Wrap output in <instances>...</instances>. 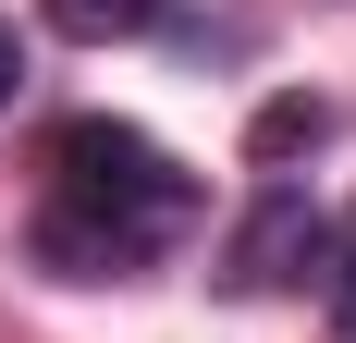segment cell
<instances>
[{"label": "cell", "mask_w": 356, "mask_h": 343, "mask_svg": "<svg viewBox=\"0 0 356 343\" xmlns=\"http://www.w3.org/2000/svg\"><path fill=\"white\" fill-rule=\"evenodd\" d=\"M320 135H332V99H270L246 123V160H307Z\"/></svg>", "instance_id": "4"}, {"label": "cell", "mask_w": 356, "mask_h": 343, "mask_svg": "<svg viewBox=\"0 0 356 343\" xmlns=\"http://www.w3.org/2000/svg\"><path fill=\"white\" fill-rule=\"evenodd\" d=\"M37 12H49L74 49H111V37H147L160 12H172V0H37Z\"/></svg>", "instance_id": "3"}, {"label": "cell", "mask_w": 356, "mask_h": 343, "mask_svg": "<svg viewBox=\"0 0 356 343\" xmlns=\"http://www.w3.org/2000/svg\"><path fill=\"white\" fill-rule=\"evenodd\" d=\"M320 258H332L320 196L307 184H258L234 245H221V294H295V282H320Z\"/></svg>", "instance_id": "2"}, {"label": "cell", "mask_w": 356, "mask_h": 343, "mask_svg": "<svg viewBox=\"0 0 356 343\" xmlns=\"http://www.w3.org/2000/svg\"><path fill=\"white\" fill-rule=\"evenodd\" d=\"M320 294H332V331L356 343V208L332 221V258H320Z\"/></svg>", "instance_id": "5"}, {"label": "cell", "mask_w": 356, "mask_h": 343, "mask_svg": "<svg viewBox=\"0 0 356 343\" xmlns=\"http://www.w3.org/2000/svg\"><path fill=\"white\" fill-rule=\"evenodd\" d=\"M25 99V37H13V12H0V110Z\"/></svg>", "instance_id": "6"}, {"label": "cell", "mask_w": 356, "mask_h": 343, "mask_svg": "<svg viewBox=\"0 0 356 343\" xmlns=\"http://www.w3.org/2000/svg\"><path fill=\"white\" fill-rule=\"evenodd\" d=\"M184 233H197V172L160 135L111 123V110H74L62 135H49V196L25 221V245H37L49 282H136Z\"/></svg>", "instance_id": "1"}]
</instances>
